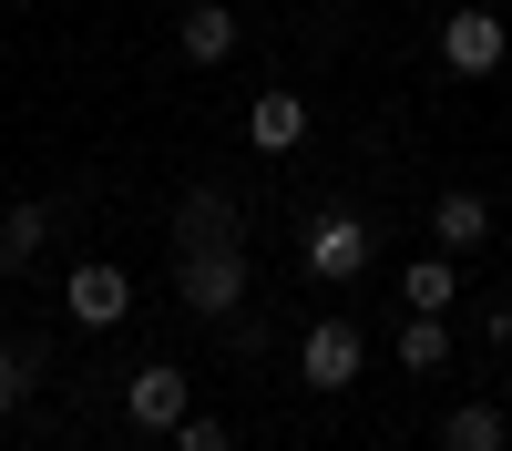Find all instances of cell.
<instances>
[{
  "mask_svg": "<svg viewBox=\"0 0 512 451\" xmlns=\"http://www.w3.org/2000/svg\"><path fill=\"white\" fill-rule=\"evenodd\" d=\"M390 359H400V369H441V359H451V318L410 308V318H400V339H390Z\"/></svg>",
  "mask_w": 512,
  "mask_h": 451,
  "instance_id": "obj_12",
  "label": "cell"
},
{
  "mask_svg": "<svg viewBox=\"0 0 512 451\" xmlns=\"http://www.w3.org/2000/svg\"><path fill=\"white\" fill-rule=\"evenodd\" d=\"M226 441H236V431L216 421V410H185V421L164 431V451H226Z\"/></svg>",
  "mask_w": 512,
  "mask_h": 451,
  "instance_id": "obj_16",
  "label": "cell"
},
{
  "mask_svg": "<svg viewBox=\"0 0 512 451\" xmlns=\"http://www.w3.org/2000/svg\"><path fill=\"white\" fill-rule=\"evenodd\" d=\"M175 236H185V246H205V236H236V205H226L216 185H195V195L175 205Z\"/></svg>",
  "mask_w": 512,
  "mask_h": 451,
  "instance_id": "obj_13",
  "label": "cell"
},
{
  "mask_svg": "<svg viewBox=\"0 0 512 451\" xmlns=\"http://www.w3.org/2000/svg\"><path fill=\"white\" fill-rule=\"evenodd\" d=\"M246 144H256V154H297V144H308V103H297L287 82H277V93H256V103H246Z\"/></svg>",
  "mask_w": 512,
  "mask_h": 451,
  "instance_id": "obj_8",
  "label": "cell"
},
{
  "mask_svg": "<svg viewBox=\"0 0 512 451\" xmlns=\"http://www.w3.org/2000/svg\"><path fill=\"white\" fill-rule=\"evenodd\" d=\"M369 359V328L359 318H308V339H297V380L308 390H349Z\"/></svg>",
  "mask_w": 512,
  "mask_h": 451,
  "instance_id": "obj_2",
  "label": "cell"
},
{
  "mask_svg": "<svg viewBox=\"0 0 512 451\" xmlns=\"http://www.w3.org/2000/svg\"><path fill=\"white\" fill-rule=\"evenodd\" d=\"M175 52H185L195 72H216V62L236 52V11H226V0H195V11L175 21Z\"/></svg>",
  "mask_w": 512,
  "mask_h": 451,
  "instance_id": "obj_9",
  "label": "cell"
},
{
  "mask_svg": "<svg viewBox=\"0 0 512 451\" xmlns=\"http://www.w3.org/2000/svg\"><path fill=\"white\" fill-rule=\"evenodd\" d=\"M175 298H185L205 328H226V318L246 308V246H236V236H205V246H185V257H175Z\"/></svg>",
  "mask_w": 512,
  "mask_h": 451,
  "instance_id": "obj_1",
  "label": "cell"
},
{
  "mask_svg": "<svg viewBox=\"0 0 512 451\" xmlns=\"http://www.w3.org/2000/svg\"><path fill=\"white\" fill-rule=\"evenodd\" d=\"M482 236H492V195H482V185H441V195H431V246L472 257Z\"/></svg>",
  "mask_w": 512,
  "mask_h": 451,
  "instance_id": "obj_7",
  "label": "cell"
},
{
  "mask_svg": "<svg viewBox=\"0 0 512 451\" xmlns=\"http://www.w3.org/2000/svg\"><path fill=\"white\" fill-rule=\"evenodd\" d=\"M62 308H72L82 328H123V318H134V277L93 257V267H72V277H62Z\"/></svg>",
  "mask_w": 512,
  "mask_h": 451,
  "instance_id": "obj_6",
  "label": "cell"
},
{
  "mask_svg": "<svg viewBox=\"0 0 512 451\" xmlns=\"http://www.w3.org/2000/svg\"><path fill=\"white\" fill-rule=\"evenodd\" d=\"M441 62H451L461 82L502 72V62H512V21H492V11H451V21H441Z\"/></svg>",
  "mask_w": 512,
  "mask_h": 451,
  "instance_id": "obj_4",
  "label": "cell"
},
{
  "mask_svg": "<svg viewBox=\"0 0 512 451\" xmlns=\"http://www.w3.org/2000/svg\"><path fill=\"white\" fill-rule=\"evenodd\" d=\"M308 277H318V287H349V277H369V226L349 216V205H328V216L308 226Z\"/></svg>",
  "mask_w": 512,
  "mask_h": 451,
  "instance_id": "obj_3",
  "label": "cell"
},
{
  "mask_svg": "<svg viewBox=\"0 0 512 451\" xmlns=\"http://www.w3.org/2000/svg\"><path fill=\"white\" fill-rule=\"evenodd\" d=\"M31 390H41V349L31 339H0V421H11Z\"/></svg>",
  "mask_w": 512,
  "mask_h": 451,
  "instance_id": "obj_15",
  "label": "cell"
},
{
  "mask_svg": "<svg viewBox=\"0 0 512 451\" xmlns=\"http://www.w3.org/2000/svg\"><path fill=\"white\" fill-rule=\"evenodd\" d=\"M482 339H492V349H512V308H492V318H482Z\"/></svg>",
  "mask_w": 512,
  "mask_h": 451,
  "instance_id": "obj_17",
  "label": "cell"
},
{
  "mask_svg": "<svg viewBox=\"0 0 512 451\" xmlns=\"http://www.w3.org/2000/svg\"><path fill=\"white\" fill-rule=\"evenodd\" d=\"M185 410H195V390H185L175 359H154V369H134V380H123V421H134V431H175Z\"/></svg>",
  "mask_w": 512,
  "mask_h": 451,
  "instance_id": "obj_5",
  "label": "cell"
},
{
  "mask_svg": "<svg viewBox=\"0 0 512 451\" xmlns=\"http://www.w3.org/2000/svg\"><path fill=\"white\" fill-rule=\"evenodd\" d=\"M441 451H512V421L492 400H461L451 421H441Z\"/></svg>",
  "mask_w": 512,
  "mask_h": 451,
  "instance_id": "obj_11",
  "label": "cell"
},
{
  "mask_svg": "<svg viewBox=\"0 0 512 451\" xmlns=\"http://www.w3.org/2000/svg\"><path fill=\"white\" fill-rule=\"evenodd\" d=\"M41 236H52V205H11V216H0V267H31Z\"/></svg>",
  "mask_w": 512,
  "mask_h": 451,
  "instance_id": "obj_14",
  "label": "cell"
},
{
  "mask_svg": "<svg viewBox=\"0 0 512 451\" xmlns=\"http://www.w3.org/2000/svg\"><path fill=\"white\" fill-rule=\"evenodd\" d=\"M451 287H461V257H451V246H431V257H420V267H400V308H451Z\"/></svg>",
  "mask_w": 512,
  "mask_h": 451,
  "instance_id": "obj_10",
  "label": "cell"
}]
</instances>
